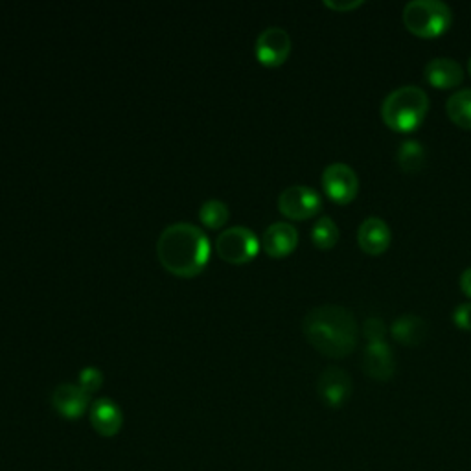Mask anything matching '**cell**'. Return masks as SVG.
<instances>
[{"label": "cell", "mask_w": 471, "mask_h": 471, "mask_svg": "<svg viewBox=\"0 0 471 471\" xmlns=\"http://www.w3.org/2000/svg\"><path fill=\"white\" fill-rule=\"evenodd\" d=\"M302 332L313 348L334 359L348 357L355 350L359 337L353 313L335 304L309 309L302 321Z\"/></svg>", "instance_id": "cell-1"}, {"label": "cell", "mask_w": 471, "mask_h": 471, "mask_svg": "<svg viewBox=\"0 0 471 471\" xmlns=\"http://www.w3.org/2000/svg\"><path fill=\"white\" fill-rule=\"evenodd\" d=\"M156 256L161 266L179 278H193L204 271L211 258V241L206 234L186 221L174 223L156 240Z\"/></svg>", "instance_id": "cell-2"}, {"label": "cell", "mask_w": 471, "mask_h": 471, "mask_svg": "<svg viewBox=\"0 0 471 471\" xmlns=\"http://www.w3.org/2000/svg\"><path fill=\"white\" fill-rule=\"evenodd\" d=\"M429 111L428 92L416 85L392 90L382 103V118L396 133H412L420 127Z\"/></svg>", "instance_id": "cell-3"}, {"label": "cell", "mask_w": 471, "mask_h": 471, "mask_svg": "<svg viewBox=\"0 0 471 471\" xmlns=\"http://www.w3.org/2000/svg\"><path fill=\"white\" fill-rule=\"evenodd\" d=\"M405 28L422 39L444 35L453 24V10L442 0H412L403 8Z\"/></svg>", "instance_id": "cell-4"}, {"label": "cell", "mask_w": 471, "mask_h": 471, "mask_svg": "<svg viewBox=\"0 0 471 471\" xmlns=\"http://www.w3.org/2000/svg\"><path fill=\"white\" fill-rule=\"evenodd\" d=\"M261 249L258 236L247 227H231L216 240V252L232 266H245L252 261Z\"/></svg>", "instance_id": "cell-5"}, {"label": "cell", "mask_w": 471, "mask_h": 471, "mask_svg": "<svg viewBox=\"0 0 471 471\" xmlns=\"http://www.w3.org/2000/svg\"><path fill=\"white\" fill-rule=\"evenodd\" d=\"M278 211L293 221L316 218L323 211V197L309 186H289L278 197Z\"/></svg>", "instance_id": "cell-6"}, {"label": "cell", "mask_w": 471, "mask_h": 471, "mask_svg": "<svg viewBox=\"0 0 471 471\" xmlns=\"http://www.w3.org/2000/svg\"><path fill=\"white\" fill-rule=\"evenodd\" d=\"M291 54V37L280 26H269L254 42V56L264 67H280Z\"/></svg>", "instance_id": "cell-7"}, {"label": "cell", "mask_w": 471, "mask_h": 471, "mask_svg": "<svg viewBox=\"0 0 471 471\" xmlns=\"http://www.w3.org/2000/svg\"><path fill=\"white\" fill-rule=\"evenodd\" d=\"M323 188L334 203L348 204L359 192V179L348 165L334 163L323 172Z\"/></svg>", "instance_id": "cell-8"}, {"label": "cell", "mask_w": 471, "mask_h": 471, "mask_svg": "<svg viewBox=\"0 0 471 471\" xmlns=\"http://www.w3.org/2000/svg\"><path fill=\"white\" fill-rule=\"evenodd\" d=\"M353 391L352 378L346 371L339 369V366H328L325 369L317 380V392L323 403H326L332 409H339L348 403Z\"/></svg>", "instance_id": "cell-9"}, {"label": "cell", "mask_w": 471, "mask_h": 471, "mask_svg": "<svg viewBox=\"0 0 471 471\" xmlns=\"http://www.w3.org/2000/svg\"><path fill=\"white\" fill-rule=\"evenodd\" d=\"M364 374L376 382H389L396 372L394 352L387 341L366 343L363 355Z\"/></svg>", "instance_id": "cell-10"}, {"label": "cell", "mask_w": 471, "mask_h": 471, "mask_svg": "<svg viewBox=\"0 0 471 471\" xmlns=\"http://www.w3.org/2000/svg\"><path fill=\"white\" fill-rule=\"evenodd\" d=\"M90 426L106 438H113L124 426V412L111 398H99L90 405Z\"/></svg>", "instance_id": "cell-11"}, {"label": "cell", "mask_w": 471, "mask_h": 471, "mask_svg": "<svg viewBox=\"0 0 471 471\" xmlns=\"http://www.w3.org/2000/svg\"><path fill=\"white\" fill-rule=\"evenodd\" d=\"M52 405L67 420H78L90 405V394H87L80 385L61 383L52 392Z\"/></svg>", "instance_id": "cell-12"}, {"label": "cell", "mask_w": 471, "mask_h": 471, "mask_svg": "<svg viewBox=\"0 0 471 471\" xmlns=\"http://www.w3.org/2000/svg\"><path fill=\"white\" fill-rule=\"evenodd\" d=\"M392 234L389 225L382 218H366L357 231V243L363 252L371 256L383 254L391 245Z\"/></svg>", "instance_id": "cell-13"}, {"label": "cell", "mask_w": 471, "mask_h": 471, "mask_svg": "<svg viewBox=\"0 0 471 471\" xmlns=\"http://www.w3.org/2000/svg\"><path fill=\"white\" fill-rule=\"evenodd\" d=\"M298 245V231L286 221L273 223L261 236V247L271 258L289 256Z\"/></svg>", "instance_id": "cell-14"}, {"label": "cell", "mask_w": 471, "mask_h": 471, "mask_svg": "<svg viewBox=\"0 0 471 471\" xmlns=\"http://www.w3.org/2000/svg\"><path fill=\"white\" fill-rule=\"evenodd\" d=\"M426 81L440 90L455 89L464 81V71L451 58H435L426 67Z\"/></svg>", "instance_id": "cell-15"}, {"label": "cell", "mask_w": 471, "mask_h": 471, "mask_svg": "<svg viewBox=\"0 0 471 471\" xmlns=\"http://www.w3.org/2000/svg\"><path fill=\"white\" fill-rule=\"evenodd\" d=\"M391 335L405 346H416L424 343L428 335V323L422 317L407 313V316H401L392 323Z\"/></svg>", "instance_id": "cell-16"}, {"label": "cell", "mask_w": 471, "mask_h": 471, "mask_svg": "<svg viewBox=\"0 0 471 471\" xmlns=\"http://www.w3.org/2000/svg\"><path fill=\"white\" fill-rule=\"evenodd\" d=\"M396 161L405 174H418L426 165V149L418 140H405L396 151Z\"/></svg>", "instance_id": "cell-17"}, {"label": "cell", "mask_w": 471, "mask_h": 471, "mask_svg": "<svg viewBox=\"0 0 471 471\" xmlns=\"http://www.w3.org/2000/svg\"><path fill=\"white\" fill-rule=\"evenodd\" d=\"M447 117L462 129H471V89L455 92L446 103Z\"/></svg>", "instance_id": "cell-18"}, {"label": "cell", "mask_w": 471, "mask_h": 471, "mask_svg": "<svg viewBox=\"0 0 471 471\" xmlns=\"http://www.w3.org/2000/svg\"><path fill=\"white\" fill-rule=\"evenodd\" d=\"M229 218V206L220 199H208L199 208V221L208 229H221Z\"/></svg>", "instance_id": "cell-19"}, {"label": "cell", "mask_w": 471, "mask_h": 471, "mask_svg": "<svg viewBox=\"0 0 471 471\" xmlns=\"http://www.w3.org/2000/svg\"><path fill=\"white\" fill-rule=\"evenodd\" d=\"M311 241L321 250H330L339 241V227L330 216H323L311 229Z\"/></svg>", "instance_id": "cell-20"}, {"label": "cell", "mask_w": 471, "mask_h": 471, "mask_svg": "<svg viewBox=\"0 0 471 471\" xmlns=\"http://www.w3.org/2000/svg\"><path fill=\"white\" fill-rule=\"evenodd\" d=\"M78 385L87 392V394H94L101 389L103 385V374L96 366H85V369L80 372L78 376Z\"/></svg>", "instance_id": "cell-21"}, {"label": "cell", "mask_w": 471, "mask_h": 471, "mask_svg": "<svg viewBox=\"0 0 471 471\" xmlns=\"http://www.w3.org/2000/svg\"><path fill=\"white\" fill-rule=\"evenodd\" d=\"M385 323L380 317H371L363 323V335L366 339V343H380L385 341Z\"/></svg>", "instance_id": "cell-22"}, {"label": "cell", "mask_w": 471, "mask_h": 471, "mask_svg": "<svg viewBox=\"0 0 471 471\" xmlns=\"http://www.w3.org/2000/svg\"><path fill=\"white\" fill-rule=\"evenodd\" d=\"M453 323H455L457 328L471 332V302L460 304V306L455 307V311H453Z\"/></svg>", "instance_id": "cell-23"}, {"label": "cell", "mask_w": 471, "mask_h": 471, "mask_svg": "<svg viewBox=\"0 0 471 471\" xmlns=\"http://www.w3.org/2000/svg\"><path fill=\"white\" fill-rule=\"evenodd\" d=\"M363 0H348V3H335V0H325V6L335 12H353L363 6Z\"/></svg>", "instance_id": "cell-24"}, {"label": "cell", "mask_w": 471, "mask_h": 471, "mask_svg": "<svg viewBox=\"0 0 471 471\" xmlns=\"http://www.w3.org/2000/svg\"><path fill=\"white\" fill-rule=\"evenodd\" d=\"M460 289L466 297L471 298V268H467L462 275H460Z\"/></svg>", "instance_id": "cell-25"}, {"label": "cell", "mask_w": 471, "mask_h": 471, "mask_svg": "<svg viewBox=\"0 0 471 471\" xmlns=\"http://www.w3.org/2000/svg\"><path fill=\"white\" fill-rule=\"evenodd\" d=\"M467 72H469V76H471V58L467 60Z\"/></svg>", "instance_id": "cell-26"}]
</instances>
